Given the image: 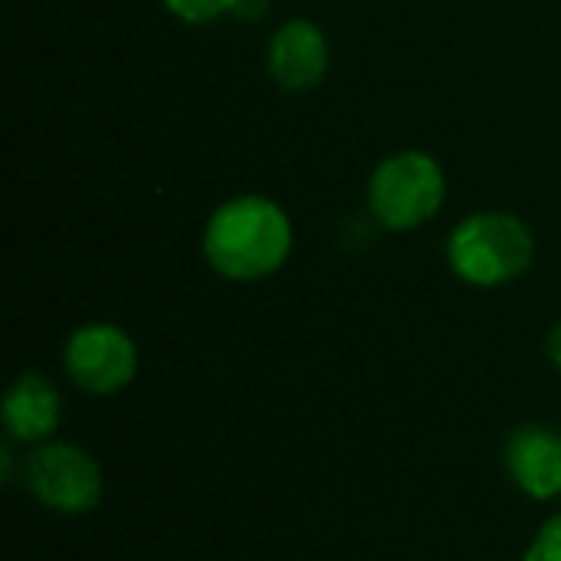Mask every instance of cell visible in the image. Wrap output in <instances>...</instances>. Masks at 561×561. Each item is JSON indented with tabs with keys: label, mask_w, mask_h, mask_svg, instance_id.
I'll return each instance as SVG.
<instances>
[{
	"label": "cell",
	"mask_w": 561,
	"mask_h": 561,
	"mask_svg": "<svg viewBox=\"0 0 561 561\" xmlns=\"http://www.w3.org/2000/svg\"><path fill=\"white\" fill-rule=\"evenodd\" d=\"M503 467L526 500H561V431L552 424L516 427L506 440Z\"/></svg>",
	"instance_id": "52a82bcc"
},
{
	"label": "cell",
	"mask_w": 561,
	"mask_h": 561,
	"mask_svg": "<svg viewBox=\"0 0 561 561\" xmlns=\"http://www.w3.org/2000/svg\"><path fill=\"white\" fill-rule=\"evenodd\" d=\"M62 371L82 394L112 398L135 381L138 345L115 322H85L62 345Z\"/></svg>",
	"instance_id": "5b68a950"
},
{
	"label": "cell",
	"mask_w": 561,
	"mask_h": 561,
	"mask_svg": "<svg viewBox=\"0 0 561 561\" xmlns=\"http://www.w3.org/2000/svg\"><path fill=\"white\" fill-rule=\"evenodd\" d=\"M332 66V46L316 20L293 16L279 23L266 46V69L273 82L286 92L316 89Z\"/></svg>",
	"instance_id": "8992f818"
},
{
	"label": "cell",
	"mask_w": 561,
	"mask_h": 561,
	"mask_svg": "<svg viewBox=\"0 0 561 561\" xmlns=\"http://www.w3.org/2000/svg\"><path fill=\"white\" fill-rule=\"evenodd\" d=\"M523 561H561V510L536 529Z\"/></svg>",
	"instance_id": "30bf717a"
},
{
	"label": "cell",
	"mask_w": 561,
	"mask_h": 561,
	"mask_svg": "<svg viewBox=\"0 0 561 561\" xmlns=\"http://www.w3.org/2000/svg\"><path fill=\"white\" fill-rule=\"evenodd\" d=\"M368 210L391 230L408 233L431 224L447 201V174L431 151L408 148L388 154L368 178Z\"/></svg>",
	"instance_id": "3957f363"
},
{
	"label": "cell",
	"mask_w": 561,
	"mask_h": 561,
	"mask_svg": "<svg viewBox=\"0 0 561 561\" xmlns=\"http://www.w3.org/2000/svg\"><path fill=\"white\" fill-rule=\"evenodd\" d=\"M536 263L533 227L510 210H477L447 237L450 273L473 289H500L523 279Z\"/></svg>",
	"instance_id": "7a4b0ae2"
},
{
	"label": "cell",
	"mask_w": 561,
	"mask_h": 561,
	"mask_svg": "<svg viewBox=\"0 0 561 561\" xmlns=\"http://www.w3.org/2000/svg\"><path fill=\"white\" fill-rule=\"evenodd\" d=\"M549 358H552V365L561 371V319L556 322V329L549 332Z\"/></svg>",
	"instance_id": "8fae6325"
},
{
	"label": "cell",
	"mask_w": 561,
	"mask_h": 561,
	"mask_svg": "<svg viewBox=\"0 0 561 561\" xmlns=\"http://www.w3.org/2000/svg\"><path fill=\"white\" fill-rule=\"evenodd\" d=\"M20 473L26 493L56 516H89L105 496V473L99 460L69 440L53 437L39 447H30Z\"/></svg>",
	"instance_id": "277c9868"
},
{
	"label": "cell",
	"mask_w": 561,
	"mask_h": 561,
	"mask_svg": "<svg viewBox=\"0 0 561 561\" xmlns=\"http://www.w3.org/2000/svg\"><path fill=\"white\" fill-rule=\"evenodd\" d=\"M0 424H3V437L13 440L16 447H26V450L53 440L59 424H62L59 388L39 371L16 375L10 381V388L3 391Z\"/></svg>",
	"instance_id": "ba28073f"
},
{
	"label": "cell",
	"mask_w": 561,
	"mask_h": 561,
	"mask_svg": "<svg viewBox=\"0 0 561 561\" xmlns=\"http://www.w3.org/2000/svg\"><path fill=\"white\" fill-rule=\"evenodd\" d=\"M296 230L289 214L263 194H240L214 207L204 224V263L227 283H263L293 253Z\"/></svg>",
	"instance_id": "6da1fadb"
},
{
	"label": "cell",
	"mask_w": 561,
	"mask_h": 561,
	"mask_svg": "<svg viewBox=\"0 0 561 561\" xmlns=\"http://www.w3.org/2000/svg\"><path fill=\"white\" fill-rule=\"evenodd\" d=\"M168 7V13H174L178 20L191 23V26H204L214 23L227 13H240L243 0H161Z\"/></svg>",
	"instance_id": "9c48e42d"
}]
</instances>
